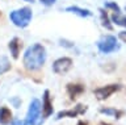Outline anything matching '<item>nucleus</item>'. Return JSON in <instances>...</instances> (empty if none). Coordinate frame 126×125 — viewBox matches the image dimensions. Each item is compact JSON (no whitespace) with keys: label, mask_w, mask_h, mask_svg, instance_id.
I'll return each mask as SVG.
<instances>
[{"label":"nucleus","mask_w":126,"mask_h":125,"mask_svg":"<svg viewBox=\"0 0 126 125\" xmlns=\"http://www.w3.org/2000/svg\"><path fill=\"white\" fill-rule=\"evenodd\" d=\"M39 1H41L43 5H53L57 0H39Z\"/></svg>","instance_id":"obj_18"},{"label":"nucleus","mask_w":126,"mask_h":125,"mask_svg":"<svg viewBox=\"0 0 126 125\" xmlns=\"http://www.w3.org/2000/svg\"><path fill=\"white\" fill-rule=\"evenodd\" d=\"M120 38H121L122 41L126 42V32H121V33H120Z\"/></svg>","instance_id":"obj_19"},{"label":"nucleus","mask_w":126,"mask_h":125,"mask_svg":"<svg viewBox=\"0 0 126 125\" xmlns=\"http://www.w3.org/2000/svg\"><path fill=\"white\" fill-rule=\"evenodd\" d=\"M39 112H41V103L39 100L34 99L32 100V103L29 105V111H28L26 115V120H25V125H35L37 123V119L39 116Z\"/></svg>","instance_id":"obj_4"},{"label":"nucleus","mask_w":126,"mask_h":125,"mask_svg":"<svg viewBox=\"0 0 126 125\" xmlns=\"http://www.w3.org/2000/svg\"><path fill=\"white\" fill-rule=\"evenodd\" d=\"M87 112V107L83 104H78L75 108L72 109H68V111H61L57 115V117L55 119L57 120H61L63 119V117H76L79 115H84V113Z\"/></svg>","instance_id":"obj_7"},{"label":"nucleus","mask_w":126,"mask_h":125,"mask_svg":"<svg viewBox=\"0 0 126 125\" xmlns=\"http://www.w3.org/2000/svg\"><path fill=\"white\" fill-rule=\"evenodd\" d=\"M8 48H9V50H11L12 57H13L15 59H17L18 54H20V50H21V48H22V42L20 41L17 37H15V38H12V40L9 41Z\"/></svg>","instance_id":"obj_10"},{"label":"nucleus","mask_w":126,"mask_h":125,"mask_svg":"<svg viewBox=\"0 0 126 125\" xmlns=\"http://www.w3.org/2000/svg\"><path fill=\"white\" fill-rule=\"evenodd\" d=\"M67 93H68L70 99L75 100L79 95H81L83 92L85 91V87L83 84H74V83H68L67 84Z\"/></svg>","instance_id":"obj_9"},{"label":"nucleus","mask_w":126,"mask_h":125,"mask_svg":"<svg viewBox=\"0 0 126 125\" xmlns=\"http://www.w3.org/2000/svg\"><path fill=\"white\" fill-rule=\"evenodd\" d=\"M100 16H101V22H102V25H104L106 29L112 30V29H113V26H112V24H110L109 17H108V13L105 12V9H102V8L100 9Z\"/></svg>","instance_id":"obj_16"},{"label":"nucleus","mask_w":126,"mask_h":125,"mask_svg":"<svg viewBox=\"0 0 126 125\" xmlns=\"http://www.w3.org/2000/svg\"><path fill=\"white\" fill-rule=\"evenodd\" d=\"M100 113L108 115V116H113V117H116V119H121L125 112L120 111V109H114V108H100Z\"/></svg>","instance_id":"obj_13"},{"label":"nucleus","mask_w":126,"mask_h":125,"mask_svg":"<svg viewBox=\"0 0 126 125\" xmlns=\"http://www.w3.org/2000/svg\"><path fill=\"white\" fill-rule=\"evenodd\" d=\"M12 121V112L5 107L0 108V124L1 125H8Z\"/></svg>","instance_id":"obj_12"},{"label":"nucleus","mask_w":126,"mask_h":125,"mask_svg":"<svg viewBox=\"0 0 126 125\" xmlns=\"http://www.w3.org/2000/svg\"><path fill=\"white\" fill-rule=\"evenodd\" d=\"M9 18L16 26H18V28H25V26L29 25V22L32 20V9L28 8V7L16 9L13 12H11Z\"/></svg>","instance_id":"obj_2"},{"label":"nucleus","mask_w":126,"mask_h":125,"mask_svg":"<svg viewBox=\"0 0 126 125\" xmlns=\"http://www.w3.org/2000/svg\"><path fill=\"white\" fill-rule=\"evenodd\" d=\"M72 67V59L71 58H59L53 63V71L55 74H66Z\"/></svg>","instance_id":"obj_6"},{"label":"nucleus","mask_w":126,"mask_h":125,"mask_svg":"<svg viewBox=\"0 0 126 125\" xmlns=\"http://www.w3.org/2000/svg\"><path fill=\"white\" fill-rule=\"evenodd\" d=\"M98 125H110V124H108V123H100Z\"/></svg>","instance_id":"obj_22"},{"label":"nucleus","mask_w":126,"mask_h":125,"mask_svg":"<svg viewBox=\"0 0 126 125\" xmlns=\"http://www.w3.org/2000/svg\"><path fill=\"white\" fill-rule=\"evenodd\" d=\"M78 125H88V124H87L85 121H79V123H78Z\"/></svg>","instance_id":"obj_21"},{"label":"nucleus","mask_w":126,"mask_h":125,"mask_svg":"<svg viewBox=\"0 0 126 125\" xmlns=\"http://www.w3.org/2000/svg\"><path fill=\"white\" fill-rule=\"evenodd\" d=\"M25 1H29V3H33L34 0H25Z\"/></svg>","instance_id":"obj_23"},{"label":"nucleus","mask_w":126,"mask_h":125,"mask_svg":"<svg viewBox=\"0 0 126 125\" xmlns=\"http://www.w3.org/2000/svg\"><path fill=\"white\" fill-rule=\"evenodd\" d=\"M53 113V103L50 100V92L49 89H45L43 92V101H42V117L47 119Z\"/></svg>","instance_id":"obj_8"},{"label":"nucleus","mask_w":126,"mask_h":125,"mask_svg":"<svg viewBox=\"0 0 126 125\" xmlns=\"http://www.w3.org/2000/svg\"><path fill=\"white\" fill-rule=\"evenodd\" d=\"M66 12L75 13V15H78L79 17H89L91 15H92V12H91V11L84 9V8H80V7H76V5H74V7H67V8H66Z\"/></svg>","instance_id":"obj_11"},{"label":"nucleus","mask_w":126,"mask_h":125,"mask_svg":"<svg viewBox=\"0 0 126 125\" xmlns=\"http://www.w3.org/2000/svg\"><path fill=\"white\" fill-rule=\"evenodd\" d=\"M24 66L25 69L34 71V70L41 69L46 61V50L42 45L34 44L26 49L24 54Z\"/></svg>","instance_id":"obj_1"},{"label":"nucleus","mask_w":126,"mask_h":125,"mask_svg":"<svg viewBox=\"0 0 126 125\" xmlns=\"http://www.w3.org/2000/svg\"><path fill=\"white\" fill-rule=\"evenodd\" d=\"M105 8L113 9L114 12H120V7H118L116 3H113V1H106V3H105Z\"/></svg>","instance_id":"obj_17"},{"label":"nucleus","mask_w":126,"mask_h":125,"mask_svg":"<svg viewBox=\"0 0 126 125\" xmlns=\"http://www.w3.org/2000/svg\"><path fill=\"white\" fill-rule=\"evenodd\" d=\"M121 86L120 84H109V86H105V87H100V88H96L94 89V96H96L97 100H105L108 99L110 95H113L114 92L120 91Z\"/></svg>","instance_id":"obj_5"},{"label":"nucleus","mask_w":126,"mask_h":125,"mask_svg":"<svg viewBox=\"0 0 126 125\" xmlns=\"http://www.w3.org/2000/svg\"><path fill=\"white\" fill-rule=\"evenodd\" d=\"M97 48H98V50H100L101 53L109 54V53L114 52V50H117L118 48H120V45H118L116 37L106 36V37L101 38V40L97 42Z\"/></svg>","instance_id":"obj_3"},{"label":"nucleus","mask_w":126,"mask_h":125,"mask_svg":"<svg viewBox=\"0 0 126 125\" xmlns=\"http://www.w3.org/2000/svg\"><path fill=\"white\" fill-rule=\"evenodd\" d=\"M9 69H11L9 59H8L7 57H4V55H0V74L7 72Z\"/></svg>","instance_id":"obj_15"},{"label":"nucleus","mask_w":126,"mask_h":125,"mask_svg":"<svg viewBox=\"0 0 126 125\" xmlns=\"http://www.w3.org/2000/svg\"><path fill=\"white\" fill-rule=\"evenodd\" d=\"M125 11H126V7H125Z\"/></svg>","instance_id":"obj_24"},{"label":"nucleus","mask_w":126,"mask_h":125,"mask_svg":"<svg viewBox=\"0 0 126 125\" xmlns=\"http://www.w3.org/2000/svg\"><path fill=\"white\" fill-rule=\"evenodd\" d=\"M112 21L114 22V24L126 28V16H122L120 12H114L112 15Z\"/></svg>","instance_id":"obj_14"},{"label":"nucleus","mask_w":126,"mask_h":125,"mask_svg":"<svg viewBox=\"0 0 126 125\" xmlns=\"http://www.w3.org/2000/svg\"><path fill=\"white\" fill-rule=\"evenodd\" d=\"M12 124H13V125H25V124L22 123V121H13Z\"/></svg>","instance_id":"obj_20"}]
</instances>
